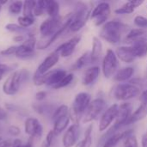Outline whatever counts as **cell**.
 Returning a JSON list of instances; mask_svg holds the SVG:
<instances>
[{"instance_id": "obj_1", "label": "cell", "mask_w": 147, "mask_h": 147, "mask_svg": "<svg viewBox=\"0 0 147 147\" xmlns=\"http://www.w3.org/2000/svg\"><path fill=\"white\" fill-rule=\"evenodd\" d=\"M29 77L30 73L26 68L13 71L3 84V92L6 96H15L19 91L22 84L28 80Z\"/></svg>"}, {"instance_id": "obj_2", "label": "cell", "mask_w": 147, "mask_h": 147, "mask_svg": "<svg viewBox=\"0 0 147 147\" xmlns=\"http://www.w3.org/2000/svg\"><path fill=\"white\" fill-rule=\"evenodd\" d=\"M127 26L119 21H111L106 22L101 31L100 37L110 44H117L121 41L122 34L126 32Z\"/></svg>"}, {"instance_id": "obj_3", "label": "cell", "mask_w": 147, "mask_h": 147, "mask_svg": "<svg viewBox=\"0 0 147 147\" xmlns=\"http://www.w3.org/2000/svg\"><path fill=\"white\" fill-rule=\"evenodd\" d=\"M91 102V96L86 92H81L76 95L70 109V119L73 124H79L83 115L87 110Z\"/></svg>"}, {"instance_id": "obj_4", "label": "cell", "mask_w": 147, "mask_h": 147, "mask_svg": "<svg viewBox=\"0 0 147 147\" xmlns=\"http://www.w3.org/2000/svg\"><path fill=\"white\" fill-rule=\"evenodd\" d=\"M52 120L53 122V132L56 135L60 134L66 129L71 121L70 119V109L68 106L62 104L55 109L52 115Z\"/></svg>"}, {"instance_id": "obj_5", "label": "cell", "mask_w": 147, "mask_h": 147, "mask_svg": "<svg viewBox=\"0 0 147 147\" xmlns=\"http://www.w3.org/2000/svg\"><path fill=\"white\" fill-rule=\"evenodd\" d=\"M90 16V12L85 4L83 3H78L76 5V9L73 12V16L69 26V29L74 33L79 31L86 24Z\"/></svg>"}, {"instance_id": "obj_6", "label": "cell", "mask_w": 147, "mask_h": 147, "mask_svg": "<svg viewBox=\"0 0 147 147\" xmlns=\"http://www.w3.org/2000/svg\"><path fill=\"white\" fill-rule=\"evenodd\" d=\"M37 40L34 34L28 32V36L23 43L18 45L15 56L20 59H29L35 54Z\"/></svg>"}, {"instance_id": "obj_7", "label": "cell", "mask_w": 147, "mask_h": 147, "mask_svg": "<svg viewBox=\"0 0 147 147\" xmlns=\"http://www.w3.org/2000/svg\"><path fill=\"white\" fill-rule=\"evenodd\" d=\"M65 22V17L60 16L55 18L48 17L45 19L40 25L39 31L42 38L51 37L57 33V31L62 27Z\"/></svg>"}, {"instance_id": "obj_8", "label": "cell", "mask_w": 147, "mask_h": 147, "mask_svg": "<svg viewBox=\"0 0 147 147\" xmlns=\"http://www.w3.org/2000/svg\"><path fill=\"white\" fill-rule=\"evenodd\" d=\"M115 98L120 101H127L140 95V88L131 83L119 84L114 93Z\"/></svg>"}, {"instance_id": "obj_9", "label": "cell", "mask_w": 147, "mask_h": 147, "mask_svg": "<svg viewBox=\"0 0 147 147\" xmlns=\"http://www.w3.org/2000/svg\"><path fill=\"white\" fill-rule=\"evenodd\" d=\"M132 114H133L132 106L130 103L125 102V103L121 104L118 109V115L116 117V121L115 125L113 126V127L109 131L108 135L112 134V133H115V131H118L123 126L128 125Z\"/></svg>"}, {"instance_id": "obj_10", "label": "cell", "mask_w": 147, "mask_h": 147, "mask_svg": "<svg viewBox=\"0 0 147 147\" xmlns=\"http://www.w3.org/2000/svg\"><path fill=\"white\" fill-rule=\"evenodd\" d=\"M119 66L116 54L111 49H109L102 61V72L106 78H110L115 75Z\"/></svg>"}, {"instance_id": "obj_11", "label": "cell", "mask_w": 147, "mask_h": 147, "mask_svg": "<svg viewBox=\"0 0 147 147\" xmlns=\"http://www.w3.org/2000/svg\"><path fill=\"white\" fill-rule=\"evenodd\" d=\"M59 58H60V55L56 51H53L51 53H49L43 59V61L39 65L33 77H38L52 71V68H53L59 62Z\"/></svg>"}, {"instance_id": "obj_12", "label": "cell", "mask_w": 147, "mask_h": 147, "mask_svg": "<svg viewBox=\"0 0 147 147\" xmlns=\"http://www.w3.org/2000/svg\"><path fill=\"white\" fill-rule=\"evenodd\" d=\"M105 107H106V102L103 99L96 98L93 100L90 103L87 110L85 111V115L84 116L83 121L84 123H87L94 121L102 112V110H104Z\"/></svg>"}, {"instance_id": "obj_13", "label": "cell", "mask_w": 147, "mask_h": 147, "mask_svg": "<svg viewBox=\"0 0 147 147\" xmlns=\"http://www.w3.org/2000/svg\"><path fill=\"white\" fill-rule=\"evenodd\" d=\"M24 132L31 139H39L43 134V127L37 118L28 117L24 121Z\"/></svg>"}, {"instance_id": "obj_14", "label": "cell", "mask_w": 147, "mask_h": 147, "mask_svg": "<svg viewBox=\"0 0 147 147\" xmlns=\"http://www.w3.org/2000/svg\"><path fill=\"white\" fill-rule=\"evenodd\" d=\"M110 14V6L108 3H99L90 14V17L94 19L96 26L104 25L106 21L108 20Z\"/></svg>"}, {"instance_id": "obj_15", "label": "cell", "mask_w": 147, "mask_h": 147, "mask_svg": "<svg viewBox=\"0 0 147 147\" xmlns=\"http://www.w3.org/2000/svg\"><path fill=\"white\" fill-rule=\"evenodd\" d=\"M80 127L78 124H72L70 126L62 138V144L64 147H72L77 145L79 136Z\"/></svg>"}, {"instance_id": "obj_16", "label": "cell", "mask_w": 147, "mask_h": 147, "mask_svg": "<svg viewBox=\"0 0 147 147\" xmlns=\"http://www.w3.org/2000/svg\"><path fill=\"white\" fill-rule=\"evenodd\" d=\"M118 109H119V106L117 104H114L105 110V112L102 115L100 122H99V130L100 131L106 130L111 125L112 121L115 119H116L117 115H118Z\"/></svg>"}, {"instance_id": "obj_17", "label": "cell", "mask_w": 147, "mask_h": 147, "mask_svg": "<svg viewBox=\"0 0 147 147\" xmlns=\"http://www.w3.org/2000/svg\"><path fill=\"white\" fill-rule=\"evenodd\" d=\"M80 40H81V37L80 36L72 37L71 39H70L66 42L62 43L55 51L59 53L60 57L67 58V57L71 56L73 53V52L76 49V47L80 42Z\"/></svg>"}, {"instance_id": "obj_18", "label": "cell", "mask_w": 147, "mask_h": 147, "mask_svg": "<svg viewBox=\"0 0 147 147\" xmlns=\"http://www.w3.org/2000/svg\"><path fill=\"white\" fill-rule=\"evenodd\" d=\"M115 54L117 58L125 63H132L136 59L131 47H120L116 49Z\"/></svg>"}, {"instance_id": "obj_19", "label": "cell", "mask_w": 147, "mask_h": 147, "mask_svg": "<svg viewBox=\"0 0 147 147\" xmlns=\"http://www.w3.org/2000/svg\"><path fill=\"white\" fill-rule=\"evenodd\" d=\"M126 39L132 44L141 40H147V30L140 28L132 29L129 33H127Z\"/></svg>"}, {"instance_id": "obj_20", "label": "cell", "mask_w": 147, "mask_h": 147, "mask_svg": "<svg viewBox=\"0 0 147 147\" xmlns=\"http://www.w3.org/2000/svg\"><path fill=\"white\" fill-rule=\"evenodd\" d=\"M66 71L61 69H56V70H52L50 71L49 78L47 83V86L53 88L55 85H57L66 75Z\"/></svg>"}, {"instance_id": "obj_21", "label": "cell", "mask_w": 147, "mask_h": 147, "mask_svg": "<svg viewBox=\"0 0 147 147\" xmlns=\"http://www.w3.org/2000/svg\"><path fill=\"white\" fill-rule=\"evenodd\" d=\"M133 134L132 130H127L122 133H116L109 136V138L104 143L103 147H114L121 140H125L127 136Z\"/></svg>"}, {"instance_id": "obj_22", "label": "cell", "mask_w": 147, "mask_h": 147, "mask_svg": "<svg viewBox=\"0 0 147 147\" xmlns=\"http://www.w3.org/2000/svg\"><path fill=\"white\" fill-rule=\"evenodd\" d=\"M102 53V44L101 40L98 37L93 38V44H92V51L90 53V62L96 63L99 61L101 55Z\"/></svg>"}, {"instance_id": "obj_23", "label": "cell", "mask_w": 147, "mask_h": 147, "mask_svg": "<svg viewBox=\"0 0 147 147\" xmlns=\"http://www.w3.org/2000/svg\"><path fill=\"white\" fill-rule=\"evenodd\" d=\"M99 73H100V68L98 66H92L87 69L83 78V84L84 85L92 84L98 78Z\"/></svg>"}, {"instance_id": "obj_24", "label": "cell", "mask_w": 147, "mask_h": 147, "mask_svg": "<svg viewBox=\"0 0 147 147\" xmlns=\"http://www.w3.org/2000/svg\"><path fill=\"white\" fill-rule=\"evenodd\" d=\"M143 3V1L139 0H132L126 3H124L122 6L119 7L117 9L115 10L116 14H131L133 13L137 7L141 5Z\"/></svg>"}, {"instance_id": "obj_25", "label": "cell", "mask_w": 147, "mask_h": 147, "mask_svg": "<svg viewBox=\"0 0 147 147\" xmlns=\"http://www.w3.org/2000/svg\"><path fill=\"white\" fill-rule=\"evenodd\" d=\"M31 108L36 114H38L40 115H47L51 112H53H53L55 110V109H53L52 105H50L48 103H46V102H34V103H32Z\"/></svg>"}, {"instance_id": "obj_26", "label": "cell", "mask_w": 147, "mask_h": 147, "mask_svg": "<svg viewBox=\"0 0 147 147\" xmlns=\"http://www.w3.org/2000/svg\"><path fill=\"white\" fill-rule=\"evenodd\" d=\"M46 14L52 18L59 16V3L54 0H46Z\"/></svg>"}, {"instance_id": "obj_27", "label": "cell", "mask_w": 147, "mask_h": 147, "mask_svg": "<svg viewBox=\"0 0 147 147\" xmlns=\"http://www.w3.org/2000/svg\"><path fill=\"white\" fill-rule=\"evenodd\" d=\"M136 58H143L147 54V40H141L131 46Z\"/></svg>"}, {"instance_id": "obj_28", "label": "cell", "mask_w": 147, "mask_h": 147, "mask_svg": "<svg viewBox=\"0 0 147 147\" xmlns=\"http://www.w3.org/2000/svg\"><path fill=\"white\" fill-rule=\"evenodd\" d=\"M134 70L133 67H124L119 71H117V72L115 73V75L114 76V79L117 82H124L128 80L134 74Z\"/></svg>"}, {"instance_id": "obj_29", "label": "cell", "mask_w": 147, "mask_h": 147, "mask_svg": "<svg viewBox=\"0 0 147 147\" xmlns=\"http://www.w3.org/2000/svg\"><path fill=\"white\" fill-rule=\"evenodd\" d=\"M147 115V108L144 105H140L131 115L130 121H129V124L131 123H135L138 122L141 120H143Z\"/></svg>"}, {"instance_id": "obj_30", "label": "cell", "mask_w": 147, "mask_h": 147, "mask_svg": "<svg viewBox=\"0 0 147 147\" xmlns=\"http://www.w3.org/2000/svg\"><path fill=\"white\" fill-rule=\"evenodd\" d=\"M90 61V53L89 52H86V53H83L76 60L72 68H73V70H80V69L84 68V66H86Z\"/></svg>"}, {"instance_id": "obj_31", "label": "cell", "mask_w": 147, "mask_h": 147, "mask_svg": "<svg viewBox=\"0 0 147 147\" xmlns=\"http://www.w3.org/2000/svg\"><path fill=\"white\" fill-rule=\"evenodd\" d=\"M22 7H23V1H12L8 6V11L12 16H18L22 12Z\"/></svg>"}, {"instance_id": "obj_32", "label": "cell", "mask_w": 147, "mask_h": 147, "mask_svg": "<svg viewBox=\"0 0 147 147\" xmlns=\"http://www.w3.org/2000/svg\"><path fill=\"white\" fill-rule=\"evenodd\" d=\"M91 132H92V126H90L85 134H84V138L81 141H79L75 147H90L92 144V138H91Z\"/></svg>"}, {"instance_id": "obj_33", "label": "cell", "mask_w": 147, "mask_h": 147, "mask_svg": "<svg viewBox=\"0 0 147 147\" xmlns=\"http://www.w3.org/2000/svg\"><path fill=\"white\" fill-rule=\"evenodd\" d=\"M35 22V17L34 16H20L17 18V23L23 28L27 29L28 28L34 25Z\"/></svg>"}, {"instance_id": "obj_34", "label": "cell", "mask_w": 147, "mask_h": 147, "mask_svg": "<svg viewBox=\"0 0 147 147\" xmlns=\"http://www.w3.org/2000/svg\"><path fill=\"white\" fill-rule=\"evenodd\" d=\"M36 1H24L22 7V16H34V9Z\"/></svg>"}, {"instance_id": "obj_35", "label": "cell", "mask_w": 147, "mask_h": 147, "mask_svg": "<svg viewBox=\"0 0 147 147\" xmlns=\"http://www.w3.org/2000/svg\"><path fill=\"white\" fill-rule=\"evenodd\" d=\"M46 14V0L36 1L35 6L34 9V16L40 17Z\"/></svg>"}, {"instance_id": "obj_36", "label": "cell", "mask_w": 147, "mask_h": 147, "mask_svg": "<svg viewBox=\"0 0 147 147\" xmlns=\"http://www.w3.org/2000/svg\"><path fill=\"white\" fill-rule=\"evenodd\" d=\"M4 28L8 32L12 33V34H22V32L26 31V29L22 28L18 23H12V22L7 23L5 25Z\"/></svg>"}, {"instance_id": "obj_37", "label": "cell", "mask_w": 147, "mask_h": 147, "mask_svg": "<svg viewBox=\"0 0 147 147\" xmlns=\"http://www.w3.org/2000/svg\"><path fill=\"white\" fill-rule=\"evenodd\" d=\"M73 78H74V76L72 73H67L65 75V77L57 84L55 85L53 89L54 90H58V89H61V88H65L66 86H68L72 81H73Z\"/></svg>"}, {"instance_id": "obj_38", "label": "cell", "mask_w": 147, "mask_h": 147, "mask_svg": "<svg viewBox=\"0 0 147 147\" xmlns=\"http://www.w3.org/2000/svg\"><path fill=\"white\" fill-rule=\"evenodd\" d=\"M56 134H54L53 130H50L47 134L46 135L44 140L42 141L41 143V147H51L53 145V142L54 140V138H55Z\"/></svg>"}, {"instance_id": "obj_39", "label": "cell", "mask_w": 147, "mask_h": 147, "mask_svg": "<svg viewBox=\"0 0 147 147\" xmlns=\"http://www.w3.org/2000/svg\"><path fill=\"white\" fill-rule=\"evenodd\" d=\"M17 47L18 45H13V46H9L6 48H3L0 51V55L2 56H12L15 55L17 50Z\"/></svg>"}, {"instance_id": "obj_40", "label": "cell", "mask_w": 147, "mask_h": 147, "mask_svg": "<svg viewBox=\"0 0 147 147\" xmlns=\"http://www.w3.org/2000/svg\"><path fill=\"white\" fill-rule=\"evenodd\" d=\"M124 147H139L137 139L134 134L127 136L124 140Z\"/></svg>"}, {"instance_id": "obj_41", "label": "cell", "mask_w": 147, "mask_h": 147, "mask_svg": "<svg viewBox=\"0 0 147 147\" xmlns=\"http://www.w3.org/2000/svg\"><path fill=\"white\" fill-rule=\"evenodd\" d=\"M134 23L140 28H147V18L143 16H137L134 18Z\"/></svg>"}, {"instance_id": "obj_42", "label": "cell", "mask_w": 147, "mask_h": 147, "mask_svg": "<svg viewBox=\"0 0 147 147\" xmlns=\"http://www.w3.org/2000/svg\"><path fill=\"white\" fill-rule=\"evenodd\" d=\"M7 132H8L9 135L11 136V137H18L21 134V129H20V127H18L16 125H10L8 127Z\"/></svg>"}, {"instance_id": "obj_43", "label": "cell", "mask_w": 147, "mask_h": 147, "mask_svg": "<svg viewBox=\"0 0 147 147\" xmlns=\"http://www.w3.org/2000/svg\"><path fill=\"white\" fill-rule=\"evenodd\" d=\"M4 109H6V111H9V112H14V113H20L21 108L18 105H16L14 103H5L4 105Z\"/></svg>"}, {"instance_id": "obj_44", "label": "cell", "mask_w": 147, "mask_h": 147, "mask_svg": "<svg viewBox=\"0 0 147 147\" xmlns=\"http://www.w3.org/2000/svg\"><path fill=\"white\" fill-rule=\"evenodd\" d=\"M47 96V92L45 90H39L35 93L34 97L38 102H42Z\"/></svg>"}, {"instance_id": "obj_45", "label": "cell", "mask_w": 147, "mask_h": 147, "mask_svg": "<svg viewBox=\"0 0 147 147\" xmlns=\"http://www.w3.org/2000/svg\"><path fill=\"white\" fill-rule=\"evenodd\" d=\"M12 67L6 65V64H2L0 63V77H3L4 74L8 73L9 71H11Z\"/></svg>"}, {"instance_id": "obj_46", "label": "cell", "mask_w": 147, "mask_h": 147, "mask_svg": "<svg viewBox=\"0 0 147 147\" xmlns=\"http://www.w3.org/2000/svg\"><path fill=\"white\" fill-rule=\"evenodd\" d=\"M26 38H27V36L23 35L22 34H16L13 37V40H14V42L19 43V45H21L22 43H23L25 41Z\"/></svg>"}, {"instance_id": "obj_47", "label": "cell", "mask_w": 147, "mask_h": 147, "mask_svg": "<svg viewBox=\"0 0 147 147\" xmlns=\"http://www.w3.org/2000/svg\"><path fill=\"white\" fill-rule=\"evenodd\" d=\"M7 119V111L6 109L0 105V121H5Z\"/></svg>"}, {"instance_id": "obj_48", "label": "cell", "mask_w": 147, "mask_h": 147, "mask_svg": "<svg viewBox=\"0 0 147 147\" xmlns=\"http://www.w3.org/2000/svg\"><path fill=\"white\" fill-rule=\"evenodd\" d=\"M140 100L142 103V105L146 106L147 108V90H145L141 95H140Z\"/></svg>"}, {"instance_id": "obj_49", "label": "cell", "mask_w": 147, "mask_h": 147, "mask_svg": "<svg viewBox=\"0 0 147 147\" xmlns=\"http://www.w3.org/2000/svg\"><path fill=\"white\" fill-rule=\"evenodd\" d=\"M24 145L22 143V141L20 140V139H15L12 140V145L10 147H23Z\"/></svg>"}, {"instance_id": "obj_50", "label": "cell", "mask_w": 147, "mask_h": 147, "mask_svg": "<svg viewBox=\"0 0 147 147\" xmlns=\"http://www.w3.org/2000/svg\"><path fill=\"white\" fill-rule=\"evenodd\" d=\"M12 145L11 140H3L2 142H0V147H10Z\"/></svg>"}, {"instance_id": "obj_51", "label": "cell", "mask_w": 147, "mask_h": 147, "mask_svg": "<svg viewBox=\"0 0 147 147\" xmlns=\"http://www.w3.org/2000/svg\"><path fill=\"white\" fill-rule=\"evenodd\" d=\"M141 145H142V147H147V133L142 136Z\"/></svg>"}, {"instance_id": "obj_52", "label": "cell", "mask_w": 147, "mask_h": 147, "mask_svg": "<svg viewBox=\"0 0 147 147\" xmlns=\"http://www.w3.org/2000/svg\"><path fill=\"white\" fill-rule=\"evenodd\" d=\"M33 140L34 139H31V138H29L28 139V142L24 145V146L23 147H33Z\"/></svg>"}, {"instance_id": "obj_53", "label": "cell", "mask_w": 147, "mask_h": 147, "mask_svg": "<svg viewBox=\"0 0 147 147\" xmlns=\"http://www.w3.org/2000/svg\"><path fill=\"white\" fill-rule=\"evenodd\" d=\"M145 78L147 79V67L146 69V71H145Z\"/></svg>"}, {"instance_id": "obj_54", "label": "cell", "mask_w": 147, "mask_h": 147, "mask_svg": "<svg viewBox=\"0 0 147 147\" xmlns=\"http://www.w3.org/2000/svg\"><path fill=\"white\" fill-rule=\"evenodd\" d=\"M3 140V137H2V136L0 135V142H2Z\"/></svg>"}, {"instance_id": "obj_55", "label": "cell", "mask_w": 147, "mask_h": 147, "mask_svg": "<svg viewBox=\"0 0 147 147\" xmlns=\"http://www.w3.org/2000/svg\"><path fill=\"white\" fill-rule=\"evenodd\" d=\"M2 7H3V6H2L1 3H0V12H1V10H2Z\"/></svg>"}, {"instance_id": "obj_56", "label": "cell", "mask_w": 147, "mask_h": 147, "mask_svg": "<svg viewBox=\"0 0 147 147\" xmlns=\"http://www.w3.org/2000/svg\"><path fill=\"white\" fill-rule=\"evenodd\" d=\"M3 79V77H0V82H1V80Z\"/></svg>"}]
</instances>
